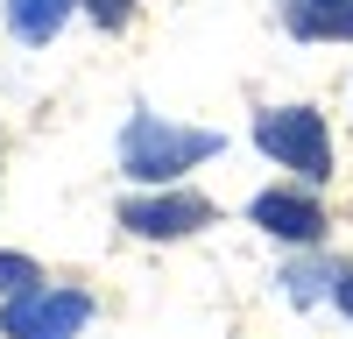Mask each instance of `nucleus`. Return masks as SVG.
Wrapping results in <instances>:
<instances>
[{
	"label": "nucleus",
	"instance_id": "1",
	"mask_svg": "<svg viewBox=\"0 0 353 339\" xmlns=\"http://www.w3.org/2000/svg\"><path fill=\"white\" fill-rule=\"evenodd\" d=\"M219 149V134H198V127H170L156 113H134L128 134H121V163L128 177H176V170H191Z\"/></svg>",
	"mask_w": 353,
	"mask_h": 339
},
{
	"label": "nucleus",
	"instance_id": "2",
	"mask_svg": "<svg viewBox=\"0 0 353 339\" xmlns=\"http://www.w3.org/2000/svg\"><path fill=\"white\" fill-rule=\"evenodd\" d=\"M254 141L269 149L276 163H290L297 177H332V141H325V121H318L311 106H283V113H261Z\"/></svg>",
	"mask_w": 353,
	"mask_h": 339
},
{
	"label": "nucleus",
	"instance_id": "3",
	"mask_svg": "<svg viewBox=\"0 0 353 339\" xmlns=\"http://www.w3.org/2000/svg\"><path fill=\"white\" fill-rule=\"evenodd\" d=\"M85 318H92V304L78 290H21L0 311V332L8 339H78Z\"/></svg>",
	"mask_w": 353,
	"mask_h": 339
},
{
	"label": "nucleus",
	"instance_id": "4",
	"mask_svg": "<svg viewBox=\"0 0 353 339\" xmlns=\"http://www.w3.org/2000/svg\"><path fill=\"white\" fill-rule=\"evenodd\" d=\"M121 219L134 226V234H149V240H170V234H198L205 219H212V205L205 198H134V205H121Z\"/></svg>",
	"mask_w": 353,
	"mask_h": 339
},
{
	"label": "nucleus",
	"instance_id": "5",
	"mask_svg": "<svg viewBox=\"0 0 353 339\" xmlns=\"http://www.w3.org/2000/svg\"><path fill=\"white\" fill-rule=\"evenodd\" d=\"M254 219L269 226V234H283V240H318V234H325V212H318L311 198H297V191H261Z\"/></svg>",
	"mask_w": 353,
	"mask_h": 339
},
{
	"label": "nucleus",
	"instance_id": "6",
	"mask_svg": "<svg viewBox=\"0 0 353 339\" xmlns=\"http://www.w3.org/2000/svg\"><path fill=\"white\" fill-rule=\"evenodd\" d=\"M64 14H71V0H8V21L21 43H50L64 28Z\"/></svg>",
	"mask_w": 353,
	"mask_h": 339
},
{
	"label": "nucleus",
	"instance_id": "7",
	"mask_svg": "<svg viewBox=\"0 0 353 339\" xmlns=\"http://www.w3.org/2000/svg\"><path fill=\"white\" fill-rule=\"evenodd\" d=\"M290 28L297 36H353V0H297Z\"/></svg>",
	"mask_w": 353,
	"mask_h": 339
},
{
	"label": "nucleus",
	"instance_id": "8",
	"mask_svg": "<svg viewBox=\"0 0 353 339\" xmlns=\"http://www.w3.org/2000/svg\"><path fill=\"white\" fill-rule=\"evenodd\" d=\"M36 262H28V254H0V290H8V297H21V290H36Z\"/></svg>",
	"mask_w": 353,
	"mask_h": 339
},
{
	"label": "nucleus",
	"instance_id": "9",
	"mask_svg": "<svg viewBox=\"0 0 353 339\" xmlns=\"http://www.w3.org/2000/svg\"><path fill=\"white\" fill-rule=\"evenodd\" d=\"M85 8H92V14L106 21V28H121V21H128V8H134V0H85Z\"/></svg>",
	"mask_w": 353,
	"mask_h": 339
},
{
	"label": "nucleus",
	"instance_id": "10",
	"mask_svg": "<svg viewBox=\"0 0 353 339\" xmlns=\"http://www.w3.org/2000/svg\"><path fill=\"white\" fill-rule=\"evenodd\" d=\"M332 290H339V304L353 311V276H332Z\"/></svg>",
	"mask_w": 353,
	"mask_h": 339
}]
</instances>
